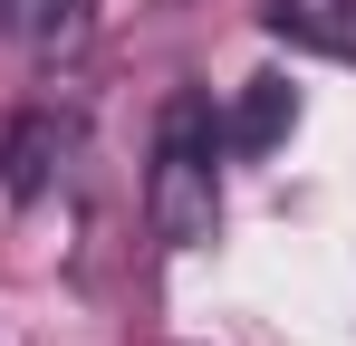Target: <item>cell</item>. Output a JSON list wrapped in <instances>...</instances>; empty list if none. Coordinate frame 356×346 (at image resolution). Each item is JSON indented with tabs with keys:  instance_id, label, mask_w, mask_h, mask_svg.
Wrapping results in <instances>:
<instances>
[{
	"instance_id": "obj_5",
	"label": "cell",
	"mask_w": 356,
	"mask_h": 346,
	"mask_svg": "<svg viewBox=\"0 0 356 346\" xmlns=\"http://www.w3.org/2000/svg\"><path fill=\"white\" fill-rule=\"evenodd\" d=\"M87 29V0H0V39L10 49H67Z\"/></svg>"
},
{
	"instance_id": "obj_2",
	"label": "cell",
	"mask_w": 356,
	"mask_h": 346,
	"mask_svg": "<svg viewBox=\"0 0 356 346\" xmlns=\"http://www.w3.org/2000/svg\"><path fill=\"white\" fill-rule=\"evenodd\" d=\"M77 154H87V125L39 97V106H19L10 125H0V192L39 202V192H58L67 173H77Z\"/></svg>"
},
{
	"instance_id": "obj_3",
	"label": "cell",
	"mask_w": 356,
	"mask_h": 346,
	"mask_svg": "<svg viewBox=\"0 0 356 346\" xmlns=\"http://www.w3.org/2000/svg\"><path fill=\"white\" fill-rule=\"evenodd\" d=\"M289 125H298V97L280 87V77H250V87H241V106L222 115V154H241V164H250V154H270Z\"/></svg>"
},
{
	"instance_id": "obj_1",
	"label": "cell",
	"mask_w": 356,
	"mask_h": 346,
	"mask_svg": "<svg viewBox=\"0 0 356 346\" xmlns=\"http://www.w3.org/2000/svg\"><path fill=\"white\" fill-rule=\"evenodd\" d=\"M145 222L164 250H202L222 231V115L193 87L164 106V135H154V173H145Z\"/></svg>"
},
{
	"instance_id": "obj_4",
	"label": "cell",
	"mask_w": 356,
	"mask_h": 346,
	"mask_svg": "<svg viewBox=\"0 0 356 346\" xmlns=\"http://www.w3.org/2000/svg\"><path fill=\"white\" fill-rule=\"evenodd\" d=\"M260 19H270L280 39H298V49L356 67V0H260Z\"/></svg>"
}]
</instances>
